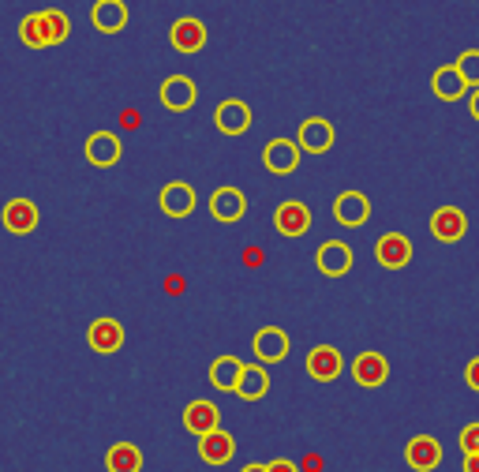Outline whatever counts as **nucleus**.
I'll return each mask as SVG.
<instances>
[{
	"mask_svg": "<svg viewBox=\"0 0 479 472\" xmlns=\"http://www.w3.org/2000/svg\"><path fill=\"white\" fill-rule=\"evenodd\" d=\"M464 382H468L472 390H479V357L468 360V368H464Z\"/></svg>",
	"mask_w": 479,
	"mask_h": 472,
	"instance_id": "obj_31",
	"label": "nucleus"
},
{
	"mask_svg": "<svg viewBox=\"0 0 479 472\" xmlns=\"http://www.w3.org/2000/svg\"><path fill=\"white\" fill-rule=\"evenodd\" d=\"M461 450H464V454H479V424H464V431H461Z\"/></svg>",
	"mask_w": 479,
	"mask_h": 472,
	"instance_id": "obj_30",
	"label": "nucleus"
},
{
	"mask_svg": "<svg viewBox=\"0 0 479 472\" xmlns=\"http://www.w3.org/2000/svg\"><path fill=\"white\" fill-rule=\"evenodd\" d=\"M464 472H479V454H464Z\"/></svg>",
	"mask_w": 479,
	"mask_h": 472,
	"instance_id": "obj_33",
	"label": "nucleus"
},
{
	"mask_svg": "<svg viewBox=\"0 0 479 472\" xmlns=\"http://www.w3.org/2000/svg\"><path fill=\"white\" fill-rule=\"evenodd\" d=\"M210 214H214L218 221H225V225L240 221V218L248 214V195L240 191V188H218V191L210 195Z\"/></svg>",
	"mask_w": 479,
	"mask_h": 472,
	"instance_id": "obj_6",
	"label": "nucleus"
},
{
	"mask_svg": "<svg viewBox=\"0 0 479 472\" xmlns=\"http://www.w3.org/2000/svg\"><path fill=\"white\" fill-rule=\"evenodd\" d=\"M262 166H266L273 177L296 173V166H300V146H296L293 139H270L266 150H262Z\"/></svg>",
	"mask_w": 479,
	"mask_h": 472,
	"instance_id": "obj_2",
	"label": "nucleus"
},
{
	"mask_svg": "<svg viewBox=\"0 0 479 472\" xmlns=\"http://www.w3.org/2000/svg\"><path fill=\"white\" fill-rule=\"evenodd\" d=\"M431 232H434V241H442V244L464 241V232H468L464 210H457V207H438V210L431 214Z\"/></svg>",
	"mask_w": 479,
	"mask_h": 472,
	"instance_id": "obj_4",
	"label": "nucleus"
},
{
	"mask_svg": "<svg viewBox=\"0 0 479 472\" xmlns=\"http://www.w3.org/2000/svg\"><path fill=\"white\" fill-rule=\"evenodd\" d=\"M255 357L262 364H277V360H285L289 357V334L282 327H262L255 334Z\"/></svg>",
	"mask_w": 479,
	"mask_h": 472,
	"instance_id": "obj_19",
	"label": "nucleus"
},
{
	"mask_svg": "<svg viewBox=\"0 0 479 472\" xmlns=\"http://www.w3.org/2000/svg\"><path fill=\"white\" fill-rule=\"evenodd\" d=\"M37 27H42L46 49H49V46H64V42H68V34H71V19H68L60 8H46V12H37Z\"/></svg>",
	"mask_w": 479,
	"mask_h": 472,
	"instance_id": "obj_24",
	"label": "nucleus"
},
{
	"mask_svg": "<svg viewBox=\"0 0 479 472\" xmlns=\"http://www.w3.org/2000/svg\"><path fill=\"white\" fill-rule=\"evenodd\" d=\"M457 75L464 79V87H479V49H468L457 57Z\"/></svg>",
	"mask_w": 479,
	"mask_h": 472,
	"instance_id": "obj_29",
	"label": "nucleus"
},
{
	"mask_svg": "<svg viewBox=\"0 0 479 472\" xmlns=\"http://www.w3.org/2000/svg\"><path fill=\"white\" fill-rule=\"evenodd\" d=\"M352 379H356L359 386H367V390L382 386V382L389 379L386 357H382V352H359V357L352 360Z\"/></svg>",
	"mask_w": 479,
	"mask_h": 472,
	"instance_id": "obj_14",
	"label": "nucleus"
},
{
	"mask_svg": "<svg viewBox=\"0 0 479 472\" xmlns=\"http://www.w3.org/2000/svg\"><path fill=\"white\" fill-rule=\"evenodd\" d=\"M240 364L236 357H218L214 364H210V382L218 386V390H236V379H240Z\"/></svg>",
	"mask_w": 479,
	"mask_h": 472,
	"instance_id": "obj_27",
	"label": "nucleus"
},
{
	"mask_svg": "<svg viewBox=\"0 0 479 472\" xmlns=\"http://www.w3.org/2000/svg\"><path fill=\"white\" fill-rule=\"evenodd\" d=\"M273 229L282 232V236H289V241H296V236H303V232L311 229V210H307L300 199H289V203L277 207Z\"/></svg>",
	"mask_w": 479,
	"mask_h": 472,
	"instance_id": "obj_9",
	"label": "nucleus"
},
{
	"mask_svg": "<svg viewBox=\"0 0 479 472\" xmlns=\"http://www.w3.org/2000/svg\"><path fill=\"white\" fill-rule=\"evenodd\" d=\"M0 221H5L8 232L27 236V232L37 229V207H34L30 199H8V203H5V214H0Z\"/></svg>",
	"mask_w": 479,
	"mask_h": 472,
	"instance_id": "obj_21",
	"label": "nucleus"
},
{
	"mask_svg": "<svg viewBox=\"0 0 479 472\" xmlns=\"http://www.w3.org/2000/svg\"><path fill=\"white\" fill-rule=\"evenodd\" d=\"M405 461H409V468H416V472H434L438 465H442V446H438L434 435H416V439H409V446H405Z\"/></svg>",
	"mask_w": 479,
	"mask_h": 472,
	"instance_id": "obj_10",
	"label": "nucleus"
},
{
	"mask_svg": "<svg viewBox=\"0 0 479 472\" xmlns=\"http://www.w3.org/2000/svg\"><path fill=\"white\" fill-rule=\"evenodd\" d=\"M169 42H173L176 53H203L207 49V27H203V19H195V16L176 19L173 30H169Z\"/></svg>",
	"mask_w": 479,
	"mask_h": 472,
	"instance_id": "obj_3",
	"label": "nucleus"
},
{
	"mask_svg": "<svg viewBox=\"0 0 479 472\" xmlns=\"http://www.w3.org/2000/svg\"><path fill=\"white\" fill-rule=\"evenodd\" d=\"M375 259L386 270H401V266L412 263V241L405 232H382L378 244H375Z\"/></svg>",
	"mask_w": 479,
	"mask_h": 472,
	"instance_id": "obj_1",
	"label": "nucleus"
},
{
	"mask_svg": "<svg viewBox=\"0 0 479 472\" xmlns=\"http://www.w3.org/2000/svg\"><path fill=\"white\" fill-rule=\"evenodd\" d=\"M266 390H270V375L262 364H244L240 368V379H236V393L244 402H259L266 398Z\"/></svg>",
	"mask_w": 479,
	"mask_h": 472,
	"instance_id": "obj_23",
	"label": "nucleus"
},
{
	"mask_svg": "<svg viewBox=\"0 0 479 472\" xmlns=\"http://www.w3.org/2000/svg\"><path fill=\"white\" fill-rule=\"evenodd\" d=\"M214 124H218L225 135H244V132L251 128V105L240 102V98L221 102L218 113H214Z\"/></svg>",
	"mask_w": 479,
	"mask_h": 472,
	"instance_id": "obj_11",
	"label": "nucleus"
},
{
	"mask_svg": "<svg viewBox=\"0 0 479 472\" xmlns=\"http://www.w3.org/2000/svg\"><path fill=\"white\" fill-rule=\"evenodd\" d=\"M232 454H236V443H232L229 431L214 427V431H207V435H198V457H203L207 465H229Z\"/></svg>",
	"mask_w": 479,
	"mask_h": 472,
	"instance_id": "obj_16",
	"label": "nucleus"
},
{
	"mask_svg": "<svg viewBox=\"0 0 479 472\" xmlns=\"http://www.w3.org/2000/svg\"><path fill=\"white\" fill-rule=\"evenodd\" d=\"M218 424H221V409L214 402H191L184 409V427L191 435H207V431H214Z\"/></svg>",
	"mask_w": 479,
	"mask_h": 472,
	"instance_id": "obj_22",
	"label": "nucleus"
},
{
	"mask_svg": "<svg viewBox=\"0 0 479 472\" xmlns=\"http://www.w3.org/2000/svg\"><path fill=\"white\" fill-rule=\"evenodd\" d=\"M314 263H318V270H323L326 278H345V274L352 270V248L345 241H326L323 248H318Z\"/></svg>",
	"mask_w": 479,
	"mask_h": 472,
	"instance_id": "obj_15",
	"label": "nucleus"
},
{
	"mask_svg": "<svg viewBox=\"0 0 479 472\" xmlns=\"http://www.w3.org/2000/svg\"><path fill=\"white\" fill-rule=\"evenodd\" d=\"M105 468L109 472H139L143 468V450L135 443H116L105 454Z\"/></svg>",
	"mask_w": 479,
	"mask_h": 472,
	"instance_id": "obj_26",
	"label": "nucleus"
},
{
	"mask_svg": "<svg viewBox=\"0 0 479 472\" xmlns=\"http://www.w3.org/2000/svg\"><path fill=\"white\" fill-rule=\"evenodd\" d=\"M334 218H337L341 225H348V229L367 225V218H371L367 195H364V191H341L337 203H334Z\"/></svg>",
	"mask_w": 479,
	"mask_h": 472,
	"instance_id": "obj_7",
	"label": "nucleus"
},
{
	"mask_svg": "<svg viewBox=\"0 0 479 472\" xmlns=\"http://www.w3.org/2000/svg\"><path fill=\"white\" fill-rule=\"evenodd\" d=\"M431 91H434V98H442V102H457V98H464L468 87H464V79L457 75V68L446 64V68H438V71H434Z\"/></svg>",
	"mask_w": 479,
	"mask_h": 472,
	"instance_id": "obj_25",
	"label": "nucleus"
},
{
	"mask_svg": "<svg viewBox=\"0 0 479 472\" xmlns=\"http://www.w3.org/2000/svg\"><path fill=\"white\" fill-rule=\"evenodd\" d=\"M244 472H266V465H248Z\"/></svg>",
	"mask_w": 479,
	"mask_h": 472,
	"instance_id": "obj_35",
	"label": "nucleus"
},
{
	"mask_svg": "<svg viewBox=\"0 0 479 472\" xmlns=\"http://www.w3.org/2000/svg\"><path fill=\"white\" fill-rule=\"evenodd\" d=\"M120 154H124V146H120L116 132H94L87 139V162L98 166V169H112L120 162Z\"/></svg>",
	"mask_w": 479,
	"mask_h": 472,
	"instance_id": "obj_12",
	"label": "nucleus"
},
{
	"mask_svg": "<svg viewBox=\"0 0 479 472\" xmlns=\"http://www.w3.org/2000/svg\"><path fill=\"white\" fill-rule=\"evenodd\" d=\"M334 124L330 121H323V116H311V121H303L300 124V139H296V146L303 150V154H326L330 146H334Z\"/></svg>",
	"mask_w": 479,
	"mask_h": 472,
	"instance_id": "obj_8",
	"label": "nucleus"
},
{
	"mask_svg": "<svg viewBox=\"0 0 479 472\" xmlns=\"http://www.w3.org/2000/svg\"><path fill=\"white\" fill-rule=\"evenodd\" d=\"M198 102V91L187 75H169L165 83H162V105L173 109V113H187L191 105Z\"/></svg>",
	"mask_w": 479,
	"mask_h": 472,
	"instance_id": "obj_18",
	"label": "nucleus"
},
{
	"mask_svg": "<svg viewBox=\"0 0 479 472\" xmlns=\"http://www.w3.org/2000/svg\"><path fill=\"white\" fill-rule=\"evenodd\" d=\"M90 23L101 34H120L128 27V5H124V0H94Z\"/></svg>",
	"mask_w": 479,
	"mask_h": 472,
	"instance_id": "obj_13",
	"label": "nucleus"
},
{
	"mask_svg": "<svg viewBox=\"0 0 479 472\" xmlns=\"http://www.w3.org/2000/svg\"><path fill=\"white\" fill-rule=\"evenodd\" d=\"M341 371H345V360L334 345H318V349L307 352V375L314 382H334Z\"/></svg>",
	"mask_w": 479,
	"mask_h": 472,
	"instance_id": "obj_5",
	"label": "nucleus"
},
{
	"mask_svg": "<svg viewBox=\"0 0 479 472\" xmlns=\"http://www.w3.org/2000/svg\"><path fill=\"white\" fill-rule=\"evenodd\" d=\"M475 94H472V102H468V109H472V116H475V121H479V87H472Z\"/></svg>",
	"mask_w": 479,
	"mask_h": 472,
	"instance_id": "obj_34",
	"label": "nucleus"
},
{
	"mask_svg": "<svg viewBox=\"0 0 479 472\" xmlns=\"http://www.w3.org/2000/svg\"><path fill=\"white\" fill-rule=\"evenodd\" d=\"M19 42L27 49H46V38H42V27H37V12L23 16L19 19Z\"/></svg>",
	"mask_w": 479,
	"mask_h": 472,
	"instance_id": "obj_28",
	"label": "nucleus"
},
{
	"mask_svg": "<svg viewBox=\"0 0 479 472\" xmlns=\"http://www.w3.org/2000/svg\"><path fill=\"white\" fill-rule=\"evenodd\" d=\"M87 341H90L94 352L109 357V352H120V349H124V327H120L116 319H94L90 330H87Z\"/></svg>",
	"mask_w": 479,
	"mask_h": 472,
	"instance_id": "obj_17",
	"label": "nucleus"
},
{
	"mask_svg": "<svg viewBox=\"0 0 479 472\" xmlns=\"http://www.w3.org/2000/svg\"><path fill=\"white\" fill-rule=\"evenodd\" d=\"M157 203H162V210L169 218H187L195 210V188L184 184V180H173L162 188V195H157Z\"/></svg>",
	"mask_w": 479,
	"mask_h": 472,
	"instance_id": "obj_20",
	"label": "nucleus"
},
{
	"mask_svg": "<svg viewBox=\"0 0 479 472\" xmlns=\"http://www.w3.org/2000/svg\"><path fill=\"white\" fill-rule=\"evenodd\" d=\"M266 472H300V468H296L289 457H277V461H270V465H266Z\"/></svg>",
	"mask_w": 479,
	"mask_h": 472,
	"instance_id": "obj_32",
	"label": "nucleus"
}]
</instances>
